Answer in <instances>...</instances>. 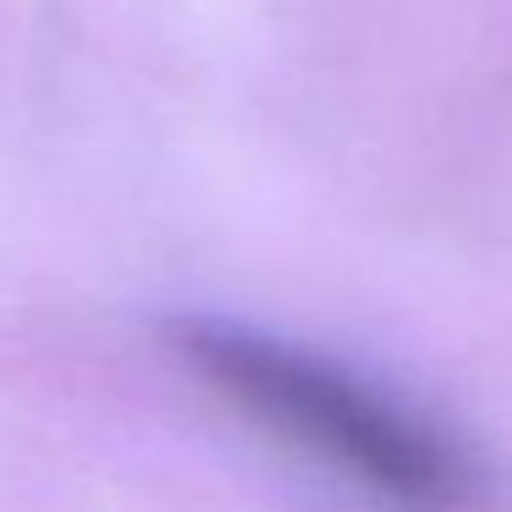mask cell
Masks as SVG:
<instances>
[{"mask_svg": "<svg viewBox=\"0 0 512 512\" xmlns=\"http://www.w3.org/2000/svg\"><path fill=\"white\" fill-rule=\"evenodd\" d=\"M171 347L232 413L331 468L386 512H474V457L430 413L358 369L210 314L171 325Z\"/></svg>", "mask_w": 512, "mask_h": 512, "instance_id": "cell-1", "label": "cell"}]
</instances>
